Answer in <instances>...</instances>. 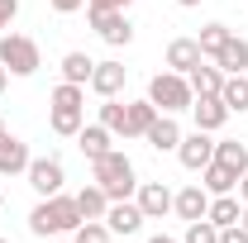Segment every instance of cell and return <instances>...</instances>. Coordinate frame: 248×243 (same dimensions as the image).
Listing matches in <instances>:
<instances>
[{
    "mask_svg": "<svg viewBox=\"0 0 248 243\" xmlns=\"http://www.w3.org/2000/svg\"><path fill=\"white\" fill-rule=\"evenodd\" d=\"M229 33H234V29H229V24H205L196 43H201V53H205V58H219V48L229 43Z\"/></svg>",
    "mask_w": 248,
    "mask_h": 243,
    "instance_id": "cell-27",
    "label": "cell"
},
{
    "mask_svg": "<svg viewBox=\"0 0 248 243\" xmlns=\"http://www.w3.org/2000/svg\"><path fill=\"white\" fill-rule=\"evenodd\" d=\"M177 5H182V10H196V5H205V0H177Z\"/></svg>",
    "mask_w": 248,
    "mask_h": 243,
    "instance_id": "cell-36",
    "label": "cell"
},
{
    "mask_svg": "<svg viewBox=\"0 0 248 243\" xmlns=\"http://www.w3.org/2000/svg\"><path fill=\"white\" fill-rule=\"evenodd\" d=\"M100 124H105L110 134H124V105L120 100H105V105H100Z\"/></svg>",
    "mask_w": 248,
    "mask_h": 243,
    "instance_id": "cell-30",
    "label": "cell"
},
{
    "mask_svg": "<svg viewBox=\"0 0 248 243\" xmlns=\"http://www.w3.org/2000/svg\"><path fill=\"white\" fill-rule=\"evenodd\" d=\"M191 115H196V129L219 134V129H224V120H229V105H224L219 95H196V100H191Z\"/></svg>",
    "mask_w": 248,
    "mask_h": 243,
    "instance_id": "cell-12",
    "label": "cell"
},
{
    "mask_svg": "<svg viewBox=\"0 0 248 243\" xmlns=\"http://www.w3.org/2000/svg\"><path fill=\"white\" fill-rule=\"evenodd\" d=\"M148 100L157 105V115H182L191 110V81H186L182 72H157L153 81H148Z\"/></svg>",
    "mask_w": 248,
    "mask_h": 243,
    "instance_id": "cell-4",
    "label": "cell"
},
{
    "mask_svg": "<svg viewBox=\"0 0 248 243\" xmlns=\"http://www.w3.org/2000/svg\"><path fill=\"white\" fill-rule=\"evenodd\" d=\"M182 243H219V229L210 219H196V224H186V239Z\"/></svg>",
    "mask_w": 248,
    "mask_h": 243,
    "instance_id": "cell-29",
    "label": "cell"
},
{
    "mask_svg": "<svg viewBox=\"0 0 248 243\" xmlns=\"http://www.w3.org/2000/svg\"><path fill=\"white\" fill-rule=\"evenodd\" d=\"M215 67L224 72V76H234V72H248V38H239V33H229V43L219 48Z\"/></svg>",
    "mask_w": 248,
    "mask_h": 243,
    "instance_id": "cell-19",
    "label": "cell"
},
{
    "mask_svg": "<svg viewBox=\"0 0 248 243\" xmlns=\"http://www.w3.org/2000/svg\"><path fill=\"white\" fill-rule=\"evenodd\" d=\"M24 177H29V186L38 191V196H58L62 186H67V167H62L58 157H33Z\"/></svg>",
    "mask_w": 248,
    "mask_h": 243,
    "instance_id": "cell-8",
    "label": "cell"
},
{
    "mask_svg": "<svg viewBox=\"0 0 248 243\" xmlns=\"http://www.w3.org/2000/svg\"><path fill=\"white\" fill-rule=\"evenodd\" d=\"M110 239H115V234H110L105 219H81L77 234H72V243H110Z\"/></svg>",
    "mask_w": 248,
    "mask_h": 243,
    "instance_id": "cell-28",
    "label": "cell"
},
{
    "mask_svg": "<svg viewBox=\"0 0 248 243\" xmlns=\"http://www.w3.org/2000/svg\"><path fill=\"white\" fill-rule=\"evenodd\" d=\"M201 177H205L201 186H205L210 196H229V191H239V172H234V167H224V162H215V157H210V167H205Z\"/></svg>",
    "mask_w": 248,
    "mask_h": 243,
    "instance_id": "cell-21",
    "label": "cell"
},
{
    "mask_svg": "<svg viewBox=\"0 0 248 243\" xmlns=\"http://www.w3.org/2000/svg\"><path fill=\"white\" fill-rule=\"evenodd\" d=\"M148 148L157 152H177V143H182V124H177V115H157L153 124H148Z\"/></svg>",
    "mask_w": 248,
    "mask_h": 243,
    "instance_id": "cell-16",
    "label": "cell"
},
{
    "mask_svg": "<svg viewBox=\"0 0 248 243\" xmlns=\"http://www.w3.org/2000/svg\"><path fill=\"white\" fill-rule=\"evenodd\" d=\"M134 200H139V210H143V219H162V214L172 210V191L162 182H139V191H134Z\"/></svg>",
    "mask_w": 248,
    "mask_h": 243,
    "instance_id": "cell-14",
    "label": "cell"
},
{
    "mask_svg": "<svg viewBox=\"0 0 248 243\" xmlns=\"http://www.w3.org/2000/svg\"><path fill=\"white\" fill-rule=\"evenodd\" d=\"M0 243H10V239H0Z\"/></svg>",
    "mask_w": 248,
    "mask_h": 243,
    "instance_id": "cell-42",
    "label": "cell"
},
{
    "mask_svg": "<svg viewBox=\"0 0 248 243\" xmlns=\"http://www.w3.org/2000/svg\"><path fill=\"white\" fill-rule=\"evenodd\" d=\"M239 224H244V229H248V205H244V214H239Z\"/></svg>",
    "mask_w": 248,
    "mask_h": 243,
    "instance_id": "cell-38",
    "label": "cell"
},
{
    "mask_svg": "<svg viewBox=\"0 0 248 243\" xmlns=\"http://www.w3.org/2000/svg\"><path fill=\"white\" fill-rule=\"evenodd\" d=\"M239 200H244V205H248V172H244V177H239Z\"/></svg>",
    "mask_w": 248,
    "mask_h": 243,
    "instance_id": "cell-35",
    "label": "cell"
},
{
    "mask_svg": "<svg viewBox=\"0 0 248 243\" xmlns=\"http://www.w3.org/2000/svg\"><path fill=\"white\" fill-rule=\"evenodd\" d=\"M0 205H5V196H0Z\"/></svg>",
    "mask_w": 248,
    "mask_h": 243,
    "instance_id": "cell-41",
    "label": "cell"
},
{
    "mask_svg": "<svg viewBox=\"0 0 248 243\" xmlns=\"http://www.w3.org/2000/svg\"><path fill=\"white\" fill-rule=\"evenodd\" d=\"M0 67L10 72V76H33L43 58H38V43H33L29 33H0Z\"/></svg>",
    "mask_w": 248,
    "mask_h": 243,
    "instance_id": "cell-5",
    "label": "cell"
},
{
    "mask_svg": "<svg viewBox=\"0 0 248 243\" xmlns=\"http://www.w3.org/2000/svg\"><path fill=\"white\" fill-rule=\"evenodd\" d=\"M81 210H77V196H38V205L29 210V234L38 239H62V234H77Z\"/></svg>",
    "mask_w": 248,
    "mask_h": 243,
    "instance_id": "cell-1",
    "label": "cell"
},
{
    "mask_svg": "<svg viewBox=\"0 0 248 243\" xmlns=\"http://www.w3.org/2000/svg\"><path fill=\"white\" fill-rule=\"evenodd\" d=\"M172 210H177V219H186V224H196V219H205V210H210V191L196 182V186H182L177 196H172Z\"/></svg>",
    "mask_w": 248,
    "mask_h": 243,
    "instance_id": "cell-10",
    "label": "cell"
},
{
    "mask_svg": "<svg viewBox=\"0 0 248 243\" xmlns=\"http://www.w3.org/2000/svg\"><path fill=\"white\" fill-rule=\"evenodd\" d=\"M105 224H110V234H139V229H143V210H139V200H134V196H129V200H110Z\"/></svg>",
    "mask_w": 248,
    "mask_h": 243,
    "instance_id": "cell-13",
    "label": "cell"
},
{
    "mask_svg": "<svg viewBox=\"0 0 248 243\" xmlns=\"http://www.w3.org/2000/svg\"><path fill=\"white\" fill-rule=\"evenodd\" d=\"M177 157H182L186 172H205V167H210V157H215V134H205V129H196V134H182V143H177Z\"/></svg>",
    "mask_w": 248,
    "mask_h": 243,
    "instance_id": "cell-7",
    "label": "cell"
},
{
    "mask_svg": "<svg viewBox=\"0 0 248 243\" xmlns=\"http://www.w3.org/2000/svg\"><path fill=\"white\" fill-rule=\"evenodd\" d=\"M219 100L229 105V115H248V76H244V72L224 76V86H219Z\"/></svg>",
    "mask_w": 248,
    "mask_h": 243,
    "instance_id": "cell-22",
    "label": "cell"
},
{
    "mask_svg": "<svg viewBox=\"0 0 248 243\" xmlns=\"http://www.w3.org/2000/svg\"><path fill=\"white\" fill-rule=\"evenodd\" d=\"M120 5H124V10H129V5H134V0H120Z\"/></svg>",
    "mask_w": 248,
    "mask_h": 243,
    "instance_id": "cell-40",
    "label": "cell"
},
{
    "mask_svg": "<svg viewBox=\"0 0 248 243\" xmlns=\"http://www.w3.org/2000/svg\"><path fill=\"white\" fill-rule=\"evenodd\" d=\"M91 182L100 186L110 200H129V196L139 191V172H134V162H129L120 148H110L105 157L91 162Z\"/></svg>",
    "mask_w": 248,
    "mask_h": 243,
    "instance_id": "cell-2",
    "label": "cell"
},
{
    "mask_svg": "<svg viewBox=\"0 0 248 243\" xmlns=\"http://www.w3.org/2000/svg\"><path fill=\"white\" fill-rule=\"evenodd\" d=\"M153 120H157L153 100H124V134H120V138H143Z\"/></svg>",
    "mask_w": 248,
    "mask_h": 243,
    "instance_id": "cell-15",
    "label": "cell"
},
{
    "mask_svg": "<svg viewBox=\"0 0 248 243\" xmlns=\"http://www.w3.org/2000/svg\"><path fill=\"white\" fill-rule=\"evenodd\" d=\"M215 162L234 167V172L244 177L248 172V143H239V138H215Z\"/></svg>",
    "mask_w": 248,
    "mask_h": 243,
    "instance_id": "cell-25",
    "label": "cell"
},
{
    "mask_svg": "<svg viewBox=\"0 0 248 243\" xmlns=\"http://www.w3.org/2000/svg\"><path fill=\"white\" fill-rule=\"evenodd\" d=\"M77 143H81V152H86V157L95 162V157H105V152H110V143H115V134H110L105 124H81Z\"/></svg>",
    "mask_w": 248,
    "mask_h": 243,
    "instance_id": "cell-20",
    "label": "cell"
},
{
    "mask_svg": "<svg viewBox=\"0 0 248 243\" xmlns=\"http://www.w3.org/2000/svg\"><path fill=\"white\" fill-rule=\"evenodd\" d=\"M186 81H191V95H219V86H224V72L219 67H191L186 72Z\"/></svg>",
    "mask_w": 248,
    "mask_h": 243,
    "instance_id": "cell-23",
    "label": "cell"
},
{
    "mask_svg": "<svg viewBox=\"0 0 248 243\" xmlns=\"http://www.w3.org/2000/svg\"><path fill=\"white\" fill-rule=\"evenodd\" d=\"M91 72H95V62L86 53H67L62 58V81H72V86H91Z\"/></svg>",
    "mask_w": 248,
    "mask_h": 243,
    "instance_id": "cell-26",
    "label": "cell"
},
{
    "mask_svg": "<svg viewBox=\"0 0 248 243\" xmlns=\"http://www.w3.org/2000/svg\"><path fill=\"white\" fill-rule=\"evenodd\" d=\"M77 210H81V219H105V210H110V196L100 191V186H81L77 191Z\"/></svg>",
    "mask_w": 248,
    "mask_h": 243,
    "instance_id": "cell-24",
    "label": "cell"
},
{
    "mask_svg": "<svg viewBox=\"0 0 248 243\" xmlns=\"http://www.w3.org/2000/svg\"><path fill=\"white\" fill-rule=\"evenodd\" d=\"M81 5H86V0H53V10H58V15H77Z\"/></svg>",
    "mask_w": 248,
    "mask_h": 243,
    "instance_id": "cell-33",
    "label": "cell"
},
{
    "mask_svg": "<svg viewBox=\"0 0 248 243\" xmlns=\"http://www.w3.org/2000/svg\"><path fill=\"white\" fill-rule=\"evenodd\" d=\"M219 243H248V229L244 224H229V229H219Z\"/></svg>",
    "mask_w": 248,
    "mask_h": 243,
    "instance_id": "cell-32",
    "label": "cell"
},
{
    "mask_svg": "<svg viewBox=\"0 0 248 243\" xmlns=\"http://www.w3.org/2000/svg\"><path fill=\"white\" fill-rule=\"evenodd\" d=\"M48 124H53V134H62V138H77L81 124H86V86L62 81L58 91H53V115H48Z\"/></svg>",
    "mask_w": 248,
    "mask_h": 243,
    "instance_id": "cell-3",
    "label": "cell"
},
{
    "mask_svg": "<svg viewBox=\"0 0 248 243\" xmlns=\"http://www.w3.org/2000/svg\"><path fill=\"white\" fill-rule=\"evenodd\" d=\"M239 214H244V200L229 191V196H210V210H205V219L215 224V229H229V224H239Z\"/></svg>",
    "mask_w": 248,
    "mask_h": 243,
    "instance_id": "cell-18",
    "label": "cell"
},
{
    "mask_svg": "<svg viewBox=\"0 0 248 243\" xmlns=\"http://www.w3.org/2000/svg\"><path fill=\"white\" fill-rule=\"evenodd\" d=\"M148 243H177V239H167V234H153V239H148Z\"/></svg>",
    "mask_w": 248,
    "mask_h": 243,
    "instance_id": "cell-37",
    "label": "cell"
},
{
    "mask_svg": "<svg viewBox=\"0 0 248 243\" xmlns=\"http://www.w3.org/2000/svg\"><path fill=\"white\" fill-rule=\"evenodd\" d=\"M29 143L24 138H15L10 129H0V177H19V172H29Z\"/></svg>",
    "mask_w": 248,
    "mask_h": 243,
    "instance_id": "cell-9",
    "label": "cell"
},
{
    "mask_svg": "<svg viewBox=\"0 0 248 243\" xmlns=\"http://www.w3.org/2000/svg\"><path fill=\"white\" fill-rule=\"evenodd\" d=\"M124 81H129V67H124V62H95L91 91L100 95V100H115V95L124 91Z\"/></svg>",
    "mask_w": 248,
    "mask_h": 243,
    "instance_id": "cell-11",
    "label": "cell"
},
{
    "mask_svg": "<svg viewBox=\"0 0 248 243\" xmlns=\"http://www.w3.org/2000/svg\"><path fill=\"white\" fill-rule=\"evenodd\" d=\"M205 62V53H201V43L196 38H172L167 43V72H191V67H201Z\"/></svg>",
    "mask_w": 248,
    "mask_h": 243,
    "instance_id": "cell-17",
    "label": "cell"
},
{
    "mask_svg": "<svg viewBox=\"0 0 248 243\" xmlns=\"http://www.w3.org/2000/svg\"><path fill=\"white\" fill-rule=\"evenodd\" d=\"M86 19H91V29L100 33L110 48H129V43H134V24H129L124 10H86Z\"/></svg>",
    "mask_w": 248,
    "mask_h": 243,
    "instance_id": "cell-6",
    "label": "cell"
},
{
    "mask_svg": "<svg viewBox=\"0 0 248 243\" xmlns=\"http://www.w3.org/2000/svg\"><path fill=\"white\" fill-rule=\"evenodd\" d=\"M86 10H124L120 0H86Z\"/></svg>",
    "mask_w": 248,
    "mask_h": 243,
    "instance_id": "cell-34",
    "label": "cell"
},
{
    "mask_svg": "<svg viewBox=\"0 0 248 243\" xmlns=\"http://www.w3.org/2000/svg\"><path fill=\"white\" fill-rule=\"evenodd\" d=\"M5 76H10V72H5V67H0V91H5Z\"/></svg>",
    "mask_w": 248,
    "mask_h": 243,
    "instance_id": "cell-39",
    "label": "cell"
},
{
    "mask_svg": "<svg viewBox=\"0 0 248 243\" xmlns=\"http://www.w3.org/2000/svg\"><path fill=\"white\" fill-rule=\"evenodd\" d=\"M15 15H19V0H0V33L15 24Z\"/></svg>",
    "mask_w": 248,
    "mask_h": 243,
    "instance_id": "cell-31",
    "label": "cell"
}]
</instances>
